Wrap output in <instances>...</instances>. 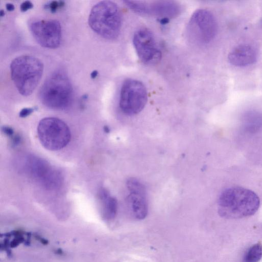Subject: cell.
<instances>
[{
  "instance_id": "14",
  "label": "cell",
  "mask_w": 262,
  "mask_h": 262,
  "mask_svg": "<svg viewBox=\"0 0 262 262\" xmlns=\"http://www.w3.org/2000/svg\"><path fill=\"white\" fill-rule=\"evenodd\" d=\"M98 198L101 201L105 215L109 218H113L117 212V201L111 196L105 188H101L98 192Z\"/></svg>"
},
{
  "instance_id": "11",
  "label": "cell",
  "mask_w": 262,
  "mask_h": 262,
  "mask_svg": "<svg viewBox=\"0 0 262 262\" xmlns=\"http://www.w3.org/2000/svg\"><path fill=\"white\" fill-rule=\"evenodd\" d=\"M257 52L252 46L242 44L233 48L228 54V60L236 67H246L253 64L257 60Z\"/></svg>"
},
{
  "instance_id": "23",
  "label": "cell",
  "mask_w": 262,
  "mask_h": 262,
  "mask_svg": "<svg viewBox=\"0 0 262 262\" xmlns=\"http://www.w3.org/2000/svg\"><path fill=\"white\" fill-rule=\"evenodd\" d=\"M6 8L9 11H12L14 9V6L11 3H8L6 5Z\"/></svg>"
},
{
  "instance_id": "15",
  "label": "cell",
  "mask_w": 262,
  "mask_h": 262,
  "mask_svg": "<svg viewBox=\"0 0 262 262\" xmlns=\"http://www.w3.org/2000/svg\"><path fill=\"white\" fill-rule=\"evenodd\" d=\"M244 129L249 133L257 132L262 127V116L257 112H249L243 120Z\"/></svg>"
},
{
  "instance_id": "19",
  "label": "cell",
  "mask_w": 262,
  "mask_h": 262,
  "mask_svg": "<svg viewBox=\"0 0 262 262\" xmlns=\"http://www.w3.org/2000/svg\"><path fill=\"white\" fill-rule=\"evenodd\" d=\"M64 5L63 1H51L46 5V8L49 9L52 13L55 12L59 8L62 7Z\"/></svg>"
},
{
  "instance_id": "16",
  "label": "cell",
  "mask_w": 262,
  "mask_h": 262,
  "mask_svg": "<svg viewBox=\"0 0 262 262\" xmlns=\"http://www.w3.org/2000/svg\"><path fill=\"white\" fill-rule=\"evenodd\" d=\"M262 258V243H257L246 251L243 256V262H258Z\"/></svg>"
},
{
  "instance_id": "8",
  "label": "cell",
  "mask_w": 262,
  "mask_h": 262,
  "mask_svg": "<svg viewBox=\"0 0 262 262\" xmlns=\"http://www.w3.org/2000/svg\"><path fill=\"white\" fill-rule=\"evenodd\" d=\"M188 30L191 37L201 43H207L215 37L217 25L216 19L209 11L199 9L195 11L190 19Z\"/></svg>"
},
{
  "instance_id": "5",
  "label": "cell",
  "mask_w": 262,
  "mask_h": 262,
  "mask_svg": "<svg viewBox=\"0 0 262 262\" xmlns=\"http://www.w3.org/2000/svg\"><path fill=\"white\" fill-rule=\"evenodd\" d=\"M37 130L40 143L49 150H60L67 146L71 140L69 126L59 118L47 117L41 119Z\"/></svg>"
},
{
  "instance_id": "18",
  "label": "cell",
  "mask_w": 262,
  "mask_h": 262,
  "mask_svg": "<svg viewBox=\"0 0 262 262\" xmlns=\"http://www.w3.org/2000/svg\"><path fill=\"white\" fill-rule=\"evenodd\" d=\"M126 186L129 192L146 193L144 185L135 178H129L126 182Z\"/></svg>"
},
{
  "instance_id": "9",
  "label": "cell",
  "mask_w": 262,
  "mask_h": 262,
  "mask_svg": "<svg viewBox=\"0 0 262 262\" xmlns=\"http://www.w3.org/2000/svg\"><path fill=\"white\" fill-rule=\"evenodd\" d=\"M32 34L41 46L50 49L57 48L60 44L61 28L55 19L40 20L30 25Z\"/></svg>"
},
{
  "instance_id": "1",
  "label": "cell",
  "mask_w": 262,
  "mask_h": 262,
  "mask_svg": "<svg viewBox=\"0 0 262 262\" xmlns=\"http://www.w3.org/2000/svg\"><path fill=\"white\" fill-rule=\"evenodd\" d=\"M259 205V197L252 190L241 187H230L220 194L218 211L226 219H241L253 215Z\"/></svg>"
},
{
  "instance_id": "17",
  "label": "cell",
  "mask_w": 262,
  "mask_h": 262,
  "mask_svg": "<svg viewBox=\"0 0 262 262\" xmlns=\"http://www.w3.org/2000/svg\"><path fill=\"white\" fill-rule=\"evenodd\" d=\"M125 5L133 11L143 15H149V5L139 1H124Z\"/></svg>"
},
{
  "instance_id": "24",
  "label": "cell",
  "mask_w": 262,
  "mask_h": 262,
  "mask_svg": "<svg viewBox=\"0 0 262 262\" xmlns=\"http://www.w3.org/2000/svg\"><path fill=\"white\" fill-rule=\"evenodd\" d=\"M98 75V72L96 71V70H94L91 73V77L92 78V79H94L96 77V76H97Z\"/></svg>"
},
{
  "instance_id": "4",
  "label": "cell",
  "mask_w": 262,
  "mask_h": 262,
  "mask_svg": "<svg viewBox=\"0 0 262 262\" xmlns=\"http://www.w3.org/2000/svg\"><path fill=\"white\" fill-rule=\"evenodd\" d=\"M39 96L46 106L55 110H64L72 103L73 89L70 79L63 71L52 73L40 88Z\"/></svg>"
},
{
  "instance_id": "12",
  "label": "cell",
  "mask_w": 262,
  "mask_h": 262,
  "mask_svg": "<svg viewBox=\"0 0 262 262\" xmlns=\"http://www.w3.org/2000/svg\"><path fill=\"white\" fill-rule=\"evenodd\" d=\"M149 14L160 18L161 23H166L169 18L178 16L181 12V7L175 2L158 1L149 5Z\"/></svg>"
},
{
  "instance_id": "2",
  "label": "cell",
  "mask_w": 262,
  "mask_h": 262,
  "mask_svg": "<svg viewBox=\"0 0 262 262\" xmlns=\"http://www.w3.org/2000/svg\"><path fill=\"white\" fill-rule=\"evenodd\" d=\"M88 22L90 27L97 34L113 40L119 35L122 15L116 4L110 1H103L93 7Z\"/></svg>"
},
{
  "instance_id": "20",
  "label": "cell",
  "mask_w": 262,
  "mask_h": 262,
  "mask_svg": "<svg viewBox=\"0 0 262 262\" xmlns=\"http://www.w3.org/2000/svg\"><path fill=\"white\" fill-rule=\"evenodd\" d=\"M33 7V4L28 1L24 2L20 6V9L22 12H25L28 10L32 9Z\"/></svg>"
},
{
  "instance_id": "22",
  "label": "cell",
  "mask_w": 262,
  "mask_h": 262,
  "mask_svg": "<svg viewBox=\"0 0 262 262\" xmlns=\"http://www.w3.org/2000/svg\"><path fill=\"white\" fill-rule=\"evenodd\" d=\"M2 130L4 134L9 137H11L14 134L13 129L9 126H3Z\"/></svg>"
},
{
  "instance_id": "25",
  "label": "cell",
  "mask_w": 262,
  "mask_h": 262,
  "mask_svg": "<svg viewBox=\"0 0 262 262\" xmlns=\"http://www.w3.org/2000/svg\"><path fill=\"white\" fill-rule=\"evenodd\" d=\"M4 15H5L4 11L3 10H1L0 11V16L1 17H3L4 16Z\"/></svg>"
},
{
  "instance_id": "7",
  "label": "cell",
  "mask_w": 262,
  "mask_h": 262,
  "mask_svg": "<svg viewBox=\"0 0 262 262\" xmlns=\"http://www.w3.org/2000/svg\"><path fill=\"white\" fill-rule=\"evenodd\" d=\"M24 166L27 173L46 188L55 189L61 186L62 178L60 172L44 159L29 156Z\"/></svg>"
},
{
  "instance_id": "10",
  "label": "cell",
  "mask_w": 262,
  "mask_h": 262,
  "mask_svg": "<svg viewBox=\"0 0 262 262\" xmlns=\"http://www.w3.org/2000/svg\"><path fill=\"white\" fill-rule=\"evenodd\" d=\"M133 44L141 61L155 64L161 59L162 53L152 33L146 28L137 30L133 36Z\"/></svg>"
},
{
  "instance_id": "13",
  "label": "cell",
  "mask_w": 262,
  "mask_h": 262,
  "mask_svg": "<svg viewBox=\"0 0 262 262\" xmlns=\"http://www.w3.org/2000/svg\"><path fill=\"white\" fill-rule=\"evenodd\" d=\"M146 193L129 192L127 203L132 214L137 219H144L148 213Z\"/></svg>"
},
{
  "instance_id": "3",
  "label": "cell",
  "mask_w": 262,
  "mask_h": 262,
  "mask_svg": "<svg viewBox=\"0 0 262 262\" xmlns=\"http://www.w3.org/2000/svg\"><path fill=\"white\" fill-rule=\"evenodd\" d=\"M10 68L12 80L18 92L25 96L31 95L42 76L41 61L30 55H21L11 61Z\"/></svg>"
},
{
  "instance_id": "26",
  "label": "cell",
  "mask_w": 262,
  "mask_h": 262,
  "mask_svg": "<svg viewBox=\"0 0 262 262\" xmlns=\"http://www.w3.org/2000/svg\"><path fill=\"white\" fill-rule=\"evenodd\" d=\"M104 130L106 133H108L109 132V129L107 128V126H105Z\"/></svg>"
},
{
  "instance_id": "6",
  "label": "cell",
  "mask_w": 262,
  "mask_h": 262,
  "mask_svg": "<svg viewBox=\"0 0 262 262\" xmlns=\"http://www.w3.org/2000/svg\"><path fill=\"white\" fill-rule=\"evenodd\" d=\"M147 100V93L144 84L141 81L127 79L123 83L119 98V106L127 115H134L144 107Z\"/></svg>"
},
{
  "instance_id": "21",
  "label": "cell",
  "mask_w": 262,
  "mask_h": 262,
  "mask_svg": "<svg viewBox=\"0 0 262 262\" xmlns=\"http://www.w3.org/2000/svg\"><path fill=\"white\" fill-rule=\"evenodd\" d=\"M34 110V108H24L19 112V117L22 118L26 117L33 113Z\"/></svg>"
}]
</instances>
